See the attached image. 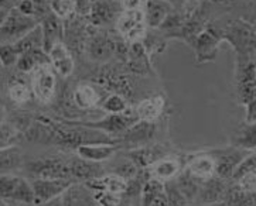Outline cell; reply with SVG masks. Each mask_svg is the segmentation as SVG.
Wrapping results in <instances>:
<instances>
[{
    "label": "cell",
    "instance_id": "cell-14",
    "mask_svg": "<svg viewBox=\"0 0 256 206\" xmlns=\"http://www.w3.org/2000/svg\"><path fill=\"white\" fill-rule=\"evenodd\" d=\"M144 17L149 28L162 27L167 17L173 13V6L166 0H144Z\"/></svg>",
    "mask_w": 256,
    "mask_h": 206
},
{
    "label": "cell",
    "instance_id": "cell-30",
    "mask_svg": "<svg viewBox=\"0 0 256 206\" xmlns=\"http://www.w3.org/2000/svg\"><path fill=\"white\" fill-rule=\"evenodd\" d=\"M100 109L106 113V115H115V113H124L126 112L128 106V100L124 95L120 93H110L108 95L105 99L100 102Z\"/></svg>",
    "mask_w": 256,
    "mask_h": 206
},
{
    "label": "cell",
    "instance_id": "cell-29",
    "mask_svg": "<svg viewBox=\"0 0 256 206\" xmlns=\"http://www.w3.org/2000/svg\"><path fill=\"white\" fill-rule=\"evenodd\" d=\"M235 147L256 151V123H245L235 139Z\"/></svg>",
    "mask_w": 256,
    "mask_h": 206
},
{
    "label": "cell",
    "instance_id": "cell-39",
    "mask_svg": "<svg viewBox=\"0 0 256 206\" xmlns=\"http://www.w3.org/2000/svg\"><path fill=\"white\" fill-rule=\"evenodd\" d=\"M245 106H246L245 123H256V99L250 100Z\"/></svg>",
    "mask_w": 256,
    "mask_h": 206
},
{
    "label": "cell",
    "instance_id": "cell-38",
    "mask_svg": "<svg viewBox=\"0 0 256 206\" xmlns=\"http://www.w3.org/2000/svg\"><path fill=\"white\" fill-rule=\"evenodd\" d=\"M238 187L245 192H256V171L244 175L238 180Z\"/></svg>",
    "mask_w": 256,
    "mask_h": 206
},
{
    "label": "cell",
    "instance_id": "cell-16",
    "mask_svg": "<svg viewBox=\"0 0 256 206\" xmlns=\"http://www.w3.org/2000/svg\"><path fill=\"white\" fill-rule=\"evenodd\" d=\"M168 150L163 146H152V147H139L129 153V158L136 164L139 170H149L153 164L162 158L168 157Z\"/></svg>",
    "mask_w": 256,
    "mask_h": 206
},
{
    "label": "cell",
    "instance_id": "cell-1",
    "mask_svg": "<svg viewBox=\"0 0 256 206\" xmlns=\"http://www.w3.org/2000/svg\"><path fill=\"white\" fill-rule=\"evenodd\" d=\"M221 38L226 40L240 58H252L256 54V31L244 21H236L220 30Z\"/></svg>",
    "mask_w": 256,
    "mask_h": 206
},
{
    "label": "cell",
    "instance_id": "cell-37",
    "mask_svg": "<svg viewBox=\"0 0 256 206\" xmlns=\"http://www.w3.org/2000/svg\"><path fill=\"white\" fill-rule=\"evenodd\" d=\"M0 58H2V64L3 66H12L16 65L18 57L13 50V47L10 44H3L2 45V51H0Z\"/></svg>",
    "mask_w": 256,
    "mask_h": 206
},
{
    "label": "cell",
    "instance_id": "cell-15",
    "mask_svg": "<svg viewBox=\"0 0 256 206\" xmlns=\"http://www.w3.org/2000/svg\"><path fill=\"white\" fill-rule=\"evenodd\" d=\"M118 149L119 147L114 143H91L76 147L75 153L78 157L92 163H104L114 156Z\"/></svg>",
    "mask_w": 256,
    "mask_h": 206
},
{
    "label": "cell",
    "instance_id": "cell-34",
    "mask_svg": "<svg viewBox=\"0 0 256 206\" xmlns=\"http://www.w3.org/2000/svg\"><path fill=\"white\" fill-rule=\"evenodd\" d=\"M120 197L109 191H95L94 192V201L100 206H119L120 205Z\"/></svg>",
    "mask_w": 256,
    "mask_h": 206
},
{
    "label": "cell",
    "instance_id": "cell-20",
    "mask_svg": "<svg viewBox=\"0 0 256 206\" xmlns=\"http://www.w3.org/2000/svg\"><path fill=\"white\" fill-rule=\"evenodd\" d=\"M42 48L48 54L50 50L61 42L60 35H61V24H60V17H57L54 13H51L50 16H47L42 20Z\"/></svg>",
    "mask_w": 256,
    "mask_h": 206
},
{
    "label": "cell",
    "instance_id": "cell-5",
    "mask_svg": "<svg viewBox=\"0 0 256 206\" xmlns=\"http://www.w3.org/2000/svg\"><path fill=\"white\" fill-rule=\"evenodd\" d=\"M26 170L34 175V178L72 180L70 161H64L61 158H42L33 163H28L26 165Z\"/></svg>",
    "mask_w": 256,
    "mask_h": 206
},
{
    "label": "cell",
    "instance_id": "cell-25",
    "mask_svg": "<svg viewBox=\"0 0 256 206\" xmlns=\"http://www.w3.org/2000/svg\"><path fill=\"white\" fill-rule=\"evenodd\" d=\"M74 103L80 109H91L100 102V95L91 85H80L72 95Z\"/></svg>",
    "mask_w": 256,
    "mask_h": 206
},
{
    "label": "cell",
    "instance_id": "cell-36",
    "mask_svg": "<svg viewBox=\"0 0 256 206\" xmlns=\"http://www.w3.org/2000/svg\"><path fill=\"white\" fill-rule=\"evenodd\" d=\"M256 171V153L255 154H249L242 163L240 164V167L236 168V171L234 173L232 178L235 181H238L240 178H242L244 175H246L249 173H254Z\"/></svg>",
    "mask_w": 256,
    "mask_h": 206
},
{
    "label": "cell",
    "instance_id": "cell-42",
    "mask_svg": "<svg viewBox=\"0 0 256 206\" xmlns=\"http://www.w3.org/2000/svg\"><path fill=\"white\" fill-rule=\"evenodd\" d=\"M150 206H168V199H167L166 192L158 194L156 198L153 199V202L150 204Z\"/></svg>",
    "mask_w": 256,
    "mask_h": 206
},
{
    "label": "cell",
    "instance_id": "cell-6",
    "mask_svg": "<svg viewBox=\"0 0 256 206\" xmlns=\"http://www.w3.org/2000/svg\"><path fill=\"white\" fill-rule=\"evenodd\" d=\"M236 91L242 105L256 99V65L249 58H238Z\"/></svg>",
    "mask_w": 256,
    "mask_h": 206
},
{
    "label": "cell",
    "instance_id": "cell-22",
    "mask_svg": "<svg viewBox=\"0 0 256 206\" xmlns=\"http://www.w3.org/2000/svg\"><path fill=\"white\" fill-rule=\"evenodd\" d=\"M180 168H182V164L177 158L164 157L160 161H157L156 164L152 165L149 170L153 178H157L160 181H170L180 173Z\"/></svg>",
    "mask_w": 256,
    "mask_h": 206
},
{
    "label": "cell",
    "instance_id": "cell-41",
    "mask_svg": "<svg viewBox=\"0 0 256 206\" xmlns=\"http://www.w3.org/2000/svg\"><path fill=\"white\" fill-rule=\"evenodd\" d=\"M18 10L22 13H24L27 16H33L34 13V3L32 0H23L18 6Z\"/></svg>",
    "mask_w": 256,
    "mask_h": 206
},
{
    "label": "cell",
    "instance_id": "cell-40",
    "mask_svg": "<svg viewBox=\"0 0 256 206\" xmlns=\"http://www.w3.org/2000/svg\"><path fill=\"white\" fill-rule=\"evenodd\" d=\"M122 7L124 10H143L144 7V0H122Z\"/></svg>",
    "mask_w": 256,
    "mask_h": 206
},
{
    "label": "cell",
    "instance_id": "cell-28",
    "mask_svg": "<svg viewBox=\"0 0 256 206\" xmlns=\"http://www.w3.org/2000/svg\"><path fill=\"white\" fill-rule=\"evenodd\" d=\"M112 17V10L106 0H94L90 3V18L95 25H102L108 23Z\"/></svg>",
    "mask_w": 256,
    "mask_h": 206
},
{
    "label": "cell",
    "instance_id": "cell-45",
    "mask_svg": "<svg viewBox=\"0 0 256 206\" xmlns=\"http://www.w3.org/2000/svg\"><path fill=\"white\" fill-rule=\"evenodd\" d=\"M197 1H200V0H197Z\"/></svg>",
    "mask_w": 256,
    "mask_h": 206
},
{
    "label": "cell",
    "instance_id": "cell-19",
    "mask_svg": "<svg viewBox=\"0 0 256 206\" xmlns=\"http://www.w3.org/2000/svg\"><path fill=\"white\" fill-rule=\"evenodd\" d=\"M86 185L94 192L95 191H109V192L116 194V195H122V194H126V191H128V181L122 177L116 175V174L102 175L100 178L88 181Z\"/></svg>",
    "mask_w": 256,
    "mask_h": 206
},
{
    "label": "cell",
    "instance_id": "cell-26",
    "mask_svg": "<svg viewBox=\"0 0 256 206\" xmlns=\"http://www.w3.org/2000/svg\"><path fill=\"white\" fill-rule=\"evenodd\" d=\"M115 44L109 41L105 37H95L90 44V55L95 61H106L114 55Z\"/></svg>",
    "mask_w": 256,
    "mask_h": 206
},
{
    "label": "cell",
    "instance_id": "cell-44",
    "mask_svg": "<svg viewBox=\"0 0 256 206\" xmlns=\"http://www.w3.org/2000/svg\"><path fill=\"white\" fill-rule=\"evenodd\" d=\"M166 1H168L172 6H182L184 3V0H166Z\"/></svg>",
    "mask_w": 256,
    "mask_h": 206
},
{
    "label": "cell",
    "instance_id": "cell-7",
    "mask_svg": "<svg viewBox=\"0 0 256 206\" xmlns=\"http://www.w3.org/2000/svg\"><path fill=\"white\" fill-rule=\"evenodd\" d=\"M116 30L130 42L142 41L146 35L148 24L143 10H126L116 20Z\"/></svg>",
    "mask_w": 256,
    "mask_h": 206
},
{
    "label": "cell",
    "instance_id": "cell-32",
    "mask_svg": "<svg viewBox=\"0 0 256 206\" xmlns=\"http://www.w3.org/2000/svg\"><path fill=\"white\" fill-rule=\"evenodd\" d=\"M164 192L168 199V206H188V199L184 197L177 182L164 181Z\"/></svg>",
    "mask_w": 256,
    "mask_h": 206
},
{
    "label": "cell",
    "instance_id": "cell-35",
    "mask_svg": "<svg viewBox=\"0 0 256 206\" xmlns=\"http://www.w3.org/2000/svg\"><path fill=\"white\" fill-rule=\"evenodd\" d=\"M33 91H30L23 83H14L13 86H10V99L16 103H26L27 100H30Z\"/></svg>",
    "mask_w": 256,
    "mask_h": 206
},
{
    "label": "cell",
    "instance_id": "cell-8",
    "mask_svg": "<svg viewBox=\"0 0 256 206\" xmlns=\"http://www.w3.org/2000/svg\"><path fill=\"white\" fill-rule=\"evenodd\" d=\"M215 160L216 164V173L215 175L226 180L231 178L240 164L249 156L248 150L240 149V147H231V149H218L208 153Z\"/></svg>",
    "mask_w": 256,
    "mask_h": 206
},
{
    "label": "cell",
    "instance_id": "cell-23",
    "mask_svg": "<svg viewBox=\"0 0 256 206\" xmlns=\"http://www.w3.org/2000/svg\"><path fill=\"white\" fill-rule=\"evenodd\" d=\"M188 170L194 177L201 178V180H206V178H211L215 175L216 164H215L214 158L208 153H201L198 156L192 157V160L188 164Z\"/></svg>",
    "mask_w": 256,
    "mask_h": 206
},
{
    "label": "cell",
    "instance_id": "cell-18",
    "mask_svg": "<svg viewBox=\"0 0 256 206\" xmlns=\"http://www.w3.org/2000/svg\"><path fill=\"white\" fill-rule=\"evenodd\" d=\"M48 59L54 71L61 76L66 78L74 72V59L62 42H58L51 48L48 52Z\"/></svg>",
    "mask_w": 256,
    "mask_h": 206
},
{
    "label": "cell",
    "instance_id": "cell-2",
    "mask_svg": "<svg viewBox=\"0 0 256 206\" xmlns=\"http://www.w3.org/2000/svg\"><path fill=\"white\" fill-rule=\"evenodd\" d=\"M38 25L40 24L33 16H27L18 8H10L6 16L2 17V25H0L2 44L16 42L17 40L32 33Z\"/></svg>",
    "mask_w": 256,
    "mask_h": 206
},
{
    "label": "cell",
    "instance_id": "cell-3",
    "mask_svg": "<svg viewBox=\"0 0 256 206\" xmlns=\"http://www.w3.org/2000/svg\"><path fill=\"white\" fill-rule=\"evenodd\" d=\"M0 195L3 201L10 204L36 205V194L32 181L14 174H2Z\"/></svg>",
    "mask_w": 256,
    "mask_h": 206
},
{
    "label": "cell",
    "instance_id": "cell-24",
    "mask_svg": "<svg viewBox=\"0 0 256 206\" xmlns=\"http://www.w3.org/2000/svg\"><path fill=\"white\" fill-rule=\"evenodd\" d=\"M47 58H48V54L42 48H33V50L24 52L22 57L18 58L16 66L18 71L30 72V71H34L36 68H38V66L48 64Z\"/></svg>",
    "mask_w": 256,
    "mask_h": 206
},
{
    "label": "cell",
    "instance_id": "cell-11",
    "mask_svg": "<svg viewBox=\"0 0 256 206\" xmlns=\"http://www.w3.org/2000/svg\"><path fill=\"white\" fill-rule=\"evenodd\" d=\"M222 41L220 31H214L212 28H204L198 34L192 48L196 52V59L198 64L214 61L218 52L220 42Z\"/></svg>",
    "mask_w": 256,
    "mask_h": 206
},
{
    "label": "cell",
    "instance_id": "cell-31",
    "mask_svg": "<svg viewBox=\"0 0 256 206\" xmlns=\"http://www.w3.org/2000/svg\"><path fill=\"white\" fill-rule=\"evenodd\" d=\"M164 192V181H160L157 178L150 177L148 181L144 182L143 190H142L140 199L142 206H150L153 199L156 198L158 194Z\"/></svg>",
    "mask_w": 256,
    "mask_h": 206
},
{
    "label": "cell",
    "instance_id": "cell-21",
    "mask_svg": "<svg viewBox=\"0 0 256 206\" xmlns=\"http://www.w3.org/2000/svg\"><path fill=\"white\" fill-rule=\"evenodd\" d=\"M164 99L162 96H152L143 99L136 106V113L143 122H156L164 110Z\"/></svg>",
    "mask_w": 256,
    "mask_h": 206
},
{
    "label": "cell",
    "instance_id": "cell-33",
    "mask_svg": "<svg viewBox=\"0 0 256 206\" xmlns=\"http://www.w3.org/2000/svg\"><path fill=\"white\" fill-rule=\"evenodd\" d=\"M50 8L60 18H68L76 8V0H50Z\"/></svg>",
    "mask_w": 256,
    "mask_h": 206
},
{
    "label": "cell",
    "instance_id": "cell-27",
    "mask_svg": "<svg viewBox=\"0 0 256 206\" xmlns=\"http://www.w3.org/2000/svg\"><path fill=\"white\" fill-rule=\"evenodd\" d=\"M22 161V154L16 147H3L0 151V170L2 174H12V171L17 170Z\"/></svg>",
    "mask_w": 256,
    "mask_h": 206
},
{
    "label": "cell",
    "instance_id": "cell-4",
    "mask_svg": "<svg viewBox=\"0 0 256 206\" xmlns=\"http://www.w3.org/2000/svg\"><path fill=\"white\" fill-rule=\"evenodd\" d=\"M140 122L139 116L136 113V109H128L124 113H115V115H106L102 119L94 120V122H75V123L81 124L84 127L94 129V130H100L105 134H115L120 136L128 129H130L132 126Z\"/></svg>",
    "mask_w": 256,
    "mask_h": 206
},
{
    "label": "cell",
    "instance_id": "cell-43",
    "mask_svg": "<svg viewBox=\"0 0 256 206\" xmlns=\"http://www.w3.org/2000/svg\"><path fill=\"white\" fill-rule=\"evenodd\" d=\"M36 206H66V202H64V195L62 197H58V198L52 199V201H48V202H44L42 205H36Z\"/></svg>",
    "mask_w": 256,
    "mask_h": 206
},
{
    "label": "cell",
    "instance_id": "cell-10",
    "mask_svg": "<svg viewBox=\"0 0 256 206\" xmlns=\"http://www.w3.org/2000/svg\"><path fill=\"white\" fill-rule=\"evenodd\" d=\"M34 194H36V205H42L52 199L62 197L66 191L75 185L74 180H46V178H34Z\"/></svg>",
    "mask_w": 256,
    "mask_h": 206
},
{
    "label": "cell",
    "instance_id": "cell-17",
    "mask_svg": "<svg viewBox=\"0 0 256 206\" xmlns=\"http://www.w3.org/2000/svg\"><path fill=\"white\" fill-rule=\"evenodd\" d=\"M70 167H71L72 180L75 181H92L95 178L102 177V171H104L100 167V163H92L78 156L70 160Z\"/></svg>",
    "mask_w": 256,
    "mask_h": 206
},
{
    "label": "cell",
    "instance_id": "cell-13",
    "mask_svg": "<svg viewBox=\"0 0 256 206\" xmlns=\"http://www.w3.org/2000/svg\"><path fill=\"white\" fill-rule=\"evenodd\" d=\"M156 134V124L154 122H138L132 126L130 129H128L126 132L122 133L120 136H118L116 141L119 143H128L132 146H140L150 141Z\"/></svg>",
    "mask_w": 256,
    "mask_h": 206
},
{
    "label": "cell",
    "instance_id": "cell-12",
    "mask_svg": "<svg viewBox=\"0 0 256 206\" xmlns=\"http://www.w3.org/2000/svg\"><path fill=\"white\" fill-rule=\"evenodd\" d=\"M226 191H228V188H226L222 178H220L216 175L211 177V178H206V180L202 181L201 188H200V204H202V205H215V204L224 201Z\"/></svg>",
    "mask_w": 256,
    "mask_h": 206
},
{
    "label": "cell",
    "instance_id": "cell-9",
    "mask_svg": "<svg viewBox=\"0 0 256 206\" xmlns=\"http://www.w3.org/2000/svg\"><path fill=\"white\" fill-rule=\"evenodd\" d=\"M56 71L48 64L36 68L32 76V91L36 99L47 103L52 99L56 93Z\"/></svg>",
    "mask_w": 256,
    "mask_h": 206
}]
</instances>
